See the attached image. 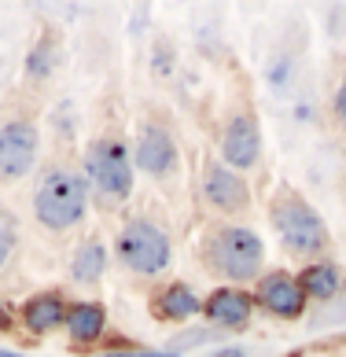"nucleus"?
<instances>
[{"mask_svg": "<svg viewBox=\"0 0 346 357\" xmlns=\"http://www.w3.org/2000/svg\"><path fill=\"white\" fill-rule=\"evenodd\" d=\"M37 151V133L26 122H8L0 126V174L4 177H19L30 169Z\"/></svg>", "mask_w": 346, "mask_h": 357, "instance_id": "423d86ee", "label": "nucleus"}, {"mask_svg": "<svg viewBox=\"0 0 346 357\" xmlns=\"http://www.w3.org/2000/svg\"><path fill=\"white\" fill-rule=\"evenodd\" d=\"M206 313H210V321H218L225 328H243L247 317H250V302L239 295V291H218V295L206 302Z\"/></svg>", "mask_w": 346, "mask_h": 357, "instance_id": "9b49d317", "label": "nucleus"}, {"mask_svg": "<svg viewBox=\"0 0 346 357\" xmlns=\"http://www.w3.org/2000/svg\"><path fill=\"white\" fill-rule=\"evenodd\" d=\"M210 339H214V332H206V328L203 332H184L177 339V347H195V342H210Z\"/></svg>", "mask_w": 346, "mask_h": 357, "instance_id": "f3484780", "label": "nucleus"}, {"mask_svg": "<svg viewBox=\"0 0 346 357\" xmlns=\"http://www.w3.org/2000/svg\"><path fill=\"white\" fill-rule=\"evenodd\" d=\"M258 298H262V306L273 310L276 317H299L302 313V287L284 273L265 276L258 284Z\"/></svg>", "mask_w": 346, "mask_h": 357, "instance_id": "6e6552de", "label": "nucleus"}, {"mask_svg": "<svg viewBox=\"0 0 346 357\" xmlns=\"http://www.w3.org/2000/svg\"><path fill=\"white\" fill-rule=\"evenodd\" d=\"M85 214V177L74 169H52L37 188V218L48 229H66Z\"/></svg>", "mask_w": 346, "mask_h": 357, "instance_id": "f257e3e1", "label": "nucleus"}, {"mask_svg": "<svg viewBox=\"0 0 346 357\" xmlns=\"http://www.w3.org/2000/svg\"><path fill=\"white\" fill-rule=\"evenodd\" d=\"M339 287H343V276H339L336 266H313L302 276V291H310V295H317V298L339 295Z\"/></svg>", "mask_w": 346, "mask_h": 357, "instance_id": "4468645a", "label": "nucleus"}, {"mask_svg": "<svg viewBox=\"0 0 346 357\" xmlns=\"http://www.w3.org/2000/svg\"><path fill=\"white\" fill-rule=\"evenodd\" d=\"M107 266V255H103L100 243H85L82 250L74 255V280H96Z\"/></svg>", "mask_w": 346, "mask_h": 357, "instance_id": "dca6fc26", "label": "nucleus"}, {"mask_svg": "<svg viewBox=\"0 0 346 357\" xmlns=\"http://www.w3.org/2000/svg\"><path fill=\"white\" fill-rule=\"evenodd\" d=\"M8 324V313H4V306H0V328H4Z\"/></svg>", "mask_w": 346, "mask_h": 357, "instance_id": "412c9836", "label": "nucleus"}, {"mask_svg": "<svg viewBox=\"0 0 346 357\" xmlns=\"http://www.w3.org/2000/svg\"><path fill=\"white\" fill-rule=\"evenodd\" d=\"M100 328H103V310L100 306H92V302H89V306L70 310V335H74V342L96 339Z\"/></svg>", "mask_w": 346, "mask_h": 357, "instance_id": "2eb2a0df", "label": "nucleus"}, {"mask_svg": "<svg viewBox=\"0 0 346 357\" xmlns=\"http://www.w3.org/2000/svg\"><path fill=\"white\" fill-rule=\"evenodd\" d=\"M155 313H158V317H177V321H184V317L199 313V302H195V295H192L188 287L173 284V287H166L163 295H158Z\"/></svg>", "mask_w": 346, "mask_h": 357, "instance_id": "ddd939ff", "label": "nucleus"}, {"mask_svg": "<svg viewBox=\"0 0 346 357\" xmlns=\"http://www.w3.org/2000/svg\"><path fill=\"white\" fill-rule=\"evenodd\" d=\"M214 357H247L243 350H221V354H214Z\"/></svg>", "mask_w": 346, "mask_h": 357, "instance_id": "aec40b11", "label": "nucleus"}, {"mask_svg": "<svg viewBox=\"0 0 346 357\" xmlns=\"http://www.w3.org/2000/svg\"><path fill=\"white\" fill-rule=\"evenodd\" d=\"M273 225H276V232H280L284 247L295 250V255H317V250H324V243H328V232H324L321 218H317L295 192H284L280 199L273 203Z\"/></svg>", "mask_w": 346, "mask_h": 357, "instance_id": "f03ea898", "label": "nucleus"}, {"mask_svg": "<svg viewBox=\"0 0 346 357\" xmlns=\"http://www.w3.org/2000/svg\"><path fill=\"white\" fill-rule=\"evenodd\" d=\"M225 158L232 166H255L258 158V129L247 114H236L225 129Z\"/></svg>", "mask_w": 346, "mask_h": 357, "instance_id": "1a4fd4ad", "label": "nucleus"}, {"mask_svg": "<svg viewBox=\"0 0 346 357\" xmlns=\"http://www.w3.org/2000/svg\"><path fill=\"white\" fill-rule=\"evenodd\" d=\"M203 192H206V199L214 203L218 210H225V214L247 210V184L239 181L232 169H225V166H206Z\"/></svg>", "mask_w": 346, "mask_h": 357, "instance_id": "0eeeda50", "label": "nucleus"}, {"mask_svg": "<svg viewBox=\"0 0 346 357\" xmlns=\"http://www.w3.org/2000/svg\"><path fill=\"white\" fill-rule=\"evenodd\" d=\"M173 158H177V151H173V140L166 137V129H158V126L144 129L140 133V166L148 174H166L173 166Z\"/></svg>", "mask_w": 346, "mask_h": 357, "instance_id": "9d476101", "label": "nucleus"}, {"mask_svg": "<svg viewBox=\"0 0 346 357\" xmlns=\"http://www.w3.org/2000/svg\"><path fill=\"white\" fill-rule=\"evenodd\" d=\"M118 255H122V261L137 273H158L170 261V243L155 225L133 221L122 232V240H118Z\"/></svg>", "mask_w": 346, "mask_h": 357, "instance_id": "20e7f679", "label": "nucleus"}, {"mask_svg": "<svg viewBox=\"0 0 346 357\" xmlns=\"http://www.w3.org/2000/svg\"><path fill=\"white\" fill-rule=\"evenodd\" d=\"M336 114H339V122L346 126V82H343L339 92H336Z\"/></svg>", "mask_w": 346, "mask_h": 357, "instance_id": "6ab92c4d", "label": "nucleus"}, {"mask_svg": "<svg viewBox=\"0 0 346 357\" xmlns=\"http://www.w3.org/2000/svg\"><path fill=\"white\" fill-rule=\"evenodd\" d=\"M0 357H15V354H8V350H0Z\"/></svg>", "mask_w": 346, "mask_h": 357, "instance_id": "4be33fe9", "label": "nucleus"}, {"mask_svg": "<svg viewBox=\"0 0 346 357\" xmlns=\"http://www.w3.org/2000/svg\"><path fill=\"white\" fill-rule=\"evenodd\" d=\"M89 174L96 177V184L107 195H126L133 184L129 155L118 140H96L89 148Z\"/></svg>", "mask_w": 346, "mask_h": 357, "instance_id": "39448f33", "label": "nucleus"}, {"mask_svg": "<svg viewBox=\"0 0 346 357\" xmlns=\"http://www.w3.org/2000/svg\"><path fill=\"white\" fill-rule=\"evenodd\" d=\"M206 261L229 280H247L262 266V240L247 229H218L206 240Z\"/></svg>", "mask_w": 346, "mask_h": 357, "instance_id": "7ed1b4c3", "label": "nucleus"}, {"mask_svg": "<svg viewBox=\"0 0 346 357\" xmlns=\"http://www.w3.org/2000/svg\"><path fill=\"white\" fill-rule=\"evenodd\" d=\"M8 250H11V229H8V221L0 218V266H4Z\"/></svg>", "mask_w": 346, "mask_h": 357, "instance_id": "a211bd4d", "label": "nucleus"}, {"mask_svg": "<svg viewBox=\"0 0 346 357\" xmlns=\"http://www.w3.org/2000/svg\"><path fill=\"white\" fill-rule=\"evenodd\" d=\"M26 328L30 332H48V328H56L63 321V302L56 295H41V298H33V302H26Z\"/></svg>", "mask_w": 346, "mask_h": 357, "instance_id": "f8f14e48", "label": "nucleus"}]
</instances>
